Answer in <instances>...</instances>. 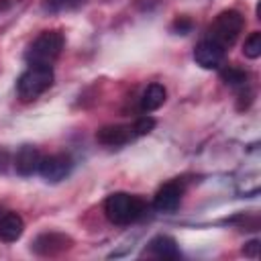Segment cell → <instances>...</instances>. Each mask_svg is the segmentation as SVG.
Instances as JSON below:
<instances>
[{
  "label": "cell",
  "instance_id": "cell-1",
  "mask_svg": "<svg viewBox=\"0 0 261 261\" xmlns=\"http://www.w3.org/2000/svg\"><path fill=\"white\" fill-rule=\"evenodd\" d=\"M147 210V204L143 202V198L139 196H130L124 192H116L110 194L104 200V214L112 224L124 226L130 224L135 220H139Z\"/></svg>",
  "mask_w": 261,
  "mask_h": 261
},
{
  "label": "cell",
  "instance_id": "cell-2",
  "mask_svg": "<svg viewBox=\"0 0 261 261\" xmlns=\"http://www.w3.org/2000/svg\"><path fill=\"white\" fill-rule=\"evenodd\" d=\"M63 35L59 31H43L27 49L24 59L29 65H51L63 49Z\"/></svg>",
  "mask_w": 261,
  "mask_h": 261
},
{
  "label": "cell",
  "instance_id": "cell-3",
  "mask_svg": "<svg viewBox=\"0 0 261 261\" xmlns=\"http://www.w3.org/2000/svg\"><path fill=\"white\" fill-rule=\"evenodd\" d=\"M51 84H53L51 65H29L16 82V94L20 100L29 102V100L39 98L43 92H47Z\"/></svg>",
  "mask_w": 261,
  "mask_h": 261
},
{
  "label": "cell",
  "instance_id": "cell-4",
  "mask_svg": "<svg viewBox=\"0 0 261 261\" xmlns=\"http://www.w3.org/2000/svg\"><path fill=\"white\" fill-rule=\"evenodd\" d=\"M243 24H245V20L239 10H222L210 24L208 39H212L214 43H218L226 49L237 41L239 33L243 31Z\"/></svg>",
  "mask_w": 261,
  "mask_h": 261
},
{
  "label": "cell",
  "instance_id": "cell-5",
  "mask_svg": "<svg viewBox=\"0 0 261 261\" xmlns=\"http://www.w3.org/2000/svg\"><path fill=\"white\" fill-rule=\"evenodd\" d=\"M71 157L69 155H63V153H55V155H47L41 159L39 163V173L45 181H51V184H57L61 179H65L69 173H71Z\"/></svg>",
  "mask_w": 261,
  "mask_h": 261
},
{
  "label": "cell",
  "instance_id": "cell-6",
  "mask_svg": "<svg viewBox=\"0 0 261 261\" xmlns=\"http://www.w3.org/2000/svg\"><path fill=\"white\" fill-rule=\"evenodd\" d=\"M224 53H226V49H224L222 45H218V43H214L212 39L206 37V39H202V41L196 45V49H194V59H196V63H198L200 67H204V69H216V67L222 65Z\"/></svg>",
  "mask_w": 261,
  "mask_h": 261
},
{
  "label": "cell",
  "instance_id": "cell-7",
  "mask_svg": "<svg viewBox=\"0 0 261 261\" xmlns=\"http://www.w3.org/2000/svg\"><path fill=\"white\" fill-rule=\"evenodd\" d=\"M71 247V239L63 232H43L33 241V251L41 257H53Z\"/></svg>",
  "mask_w": 261,
  "mask_h": 261
},
{
  "label": "cell",
  "instance_id": "cell-8",
  "mask_svg": "<svg viewBox=\"0 0 261 261\" xmlns=\"http://www.w3.org/2000/svg\"><path fill=\"white\" fill-rule=\"evenodd\" d=\"M181 196H184V186L177 179H171L157 190L153 198V208L157 212H173L179 206Z\"/></svg>",
  "mask_w": 261,
  "mask_h": 261
},
{
  "label": "cell",
  "instance_id": "cell-9",
  "mask_svg": "<svg viewBox=\"0 0 261 261\" xmlns=\"http://www.w3.org/2000/svg\"><path fill=\"white\" fill-rule=\"evenodd\" d=\"M135 137L137 135L133 126H126V124H106L96 133V141L106 147H122L130 143Z\"/></svg>",
  "mask_w": 261,
  "mask_h": 261
},
{
  "label": "cell",
  "instance_id": "cell-10",
  "mask_svg": "<svg viewBox=\"0 0 261 261\" xmlns=\"http://www.w3.org/2000/svg\"><path fill=\"white\" fill-rule=\"evenodd\" d=\"M41 159H43V157H41V153H39L37 147H33V145H22V147L16 151V155H14V169H16L18 175L29 177V175H33V173L39 171Z\"/></svg>",
  "mask_w": 261,
  "mask_h": 261
},
{
  "label": "cell",
  "instance_id": "cell-11",
  "mask_svg": "<svg viewBox=\"0 0 261 261\" xmlns=\"http://www.w3.org/2000/svg\"><path fill=\"white\" fill-rule=\"evenodd\" d=\"M147 253L157 257V259H177L181 253L177 249V243L167 237V234H157L149 241V247H147Z\"/></svg>",
  "mask_w": 261,
  "mask_h": 261
},
{
  "label": "cell",
  "instance_id": "cell-12",
  "mask_svg": "<svg viewBox=\"0 0 261 261\" xmlns=\"http://www.w3.org/2000/svg\"><path fill=\"white\" fill-rule=\"evenodd\" d=\"M24 222L16 212H6L0 216V241L2 243H14L22 237Z\"/></svg>",
  "mask_w": 261,
  "mask_h": 261
},
{
  "label": "cell",
  "instance_id": "cell-13",
  "mask_svg": "<svg viewBox=\"0 0 261 261\" xmlns=\"http://www.w3.org/2000/svg\"><path fill=\"white\" fill-rule=\"evenodd\" d=\"M165 96H167V92H165V88L161 84H149L147 90L141 96V110L149 114V112L161 108L163 102H165Z\"/></svg>",
  "mask_w": 261,
  "mask_h": 261
},
{
  "label": "cell",
  "instance_id": "cell-14",
  "mask_svg": "<svg viewBox=\"0 0 261 261\" xmlns=\"http://www.w3.org/2000/svg\"><path fill=\"white\" fill-rule=\"evenodd\" d=\"M220 80L226 86L237 88V90H245L249 86V73L241 67H234V65H226L224 69H220Z\"/></svg>",
  "mask_w": 261,
  "mask_h": 261
},
{
  "label": "cell",
  "instance_id": "cell-15",
  "mask_svg": "<svg viewBox=\"0 0 261 261\" xmlns=\"http://www.w3.org/2000/svg\"><path fill=\"white\" fill-rule=\"evenodd\" d=\"M243 53L249 59H257L261 55V33L259 31H255V33L249 35V39L243 45Z\"/></svg>",
  "mask_w": 261,
  "mask_h": 261
},
{
  "label": "cell",
  "instance_id": "cell-16",
  "mask_svg": "<svg viewBox=\"0 0 261 261\" xmlns=\"http://www.w3.org/2000/svg\"><path fill=\"white\" fill-rule=\"evenodd\" d=\"M88 0H45V8L49 12H63V10H73L86 4Z\"/></svg>",
  "mask_w": 261,
  "mask_h": 261
},
{
  "label": "cell",
  "instance_id": "cell-17",
  "mask_svg": "<svg viewBox=\"0 0 261 261\" xmlns=\"http://www.w3.org/2000/svg\"><path fill=\"white\" fill-rule=\"evenodd\" d=\"M155 128V118L153 116H149V114H143L141 118H137L135 120V124H133V130H135V135L137 137H141V135H147V133H151Z\"/></svg>",
  "mask_w": 261,
  "mask_h": 261
},
{
  "label": "cell",
  "instance_id": "cell-18",
  "mask_svg": "<svg viewBox=\"0 0 261 261\" xmlns=\"http://www.w3.org/2000/svg\"><path fill=\"white\" fill-rule=\"evenodd\" d=\"M177 35H188L190 33V29H192V20L190 18H184V16H179V18H175V22H173V27H171Z\"/></svg>",
  "mask_w": 261,
  "mask_h": 261
},
{
  "label": "cell",
  "instance_id": "cell-19",
  "mask_svg": "<svg viewBox=\"0 0 261 261\" xmlns=\"http://www.w3.org/2000/svg\"><path fill=\"white\" fill-rule=\"evenodd\" d=\"M243 255H247V257H257L259 255V241L255 239V241H249L245 247H243Z\"/></svg>",
  "mask_w": 261,
  "mask_h": 261
}]
</instances>
